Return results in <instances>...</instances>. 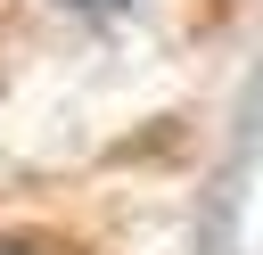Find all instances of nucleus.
<instances>
[{
    "label": "nucleus",
    "instance_id": "nucleus-1",
    "mask_svg": "<svg viewBox=\"0 0 263 255\" xmlns=\"http://www.w3.org/2000/svg\"><path fill=\"white\" fill-rule=\"evenodd\" d=\"M0 255H49L41 239H0Z\"/></svg>",
    "mask_w": 263,
    "mask_h": 255
},
{
    "label": "nucleus",
    "instance_id": "nucleus-2",
    "mask_svg": "<svg viewBox=\"0 0 263 255\" xmlns=\"http://www.w3.org/2000/svg\"><path fill=\"white\" fill-rule=\"evenodd\" d=\"M66 8H90V16H99V8H123V0H66Z\"/></svg>",
    "mask_w": 263,
    "mask_h": 255
}]
</instances>
